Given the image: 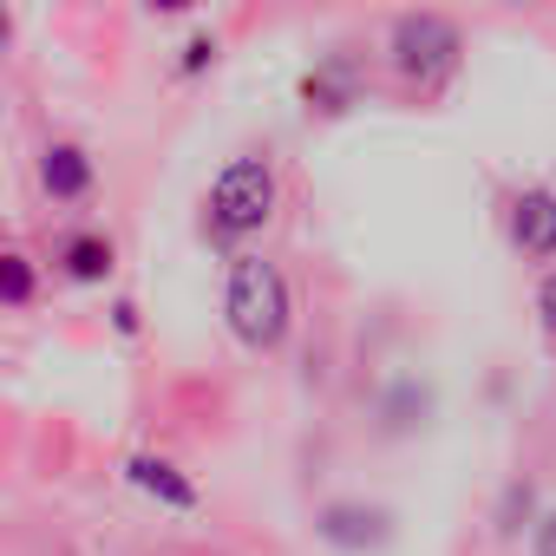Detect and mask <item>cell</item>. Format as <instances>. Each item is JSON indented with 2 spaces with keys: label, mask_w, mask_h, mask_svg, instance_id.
Instances as JSON below:
<instances>
[{
  "label": "cell",
  "mask_w": 556,
  "mask_h": 556,
  "mask_svg": "<svg viewBox=\"0 0 556 556\" xmlns=\"http://www.w3.org/2000/svg\"><path fill=\"white\" fill-rule=\"evenodd\" d=\"M223 315H229V334L255 354L282 348L289 341V321H295V302H289V282L268 255H236L229 262V289H223Z\"/></svg>",
  "instance_id": "1"
},
{
  "label": "cell",
  "mask_w": 556,
  "mask_h": 556,
  "mask_svg": "<svg viewBox=\"0 0 556 556\" xmlns=\"http://www.w3.org/2000/svg\"><path fill=\"white\" fill-rule=\"evenodd\" d=\"M275 203H282V177H275V164H268V157H229L223 177L210 184L203 216H210V229H216L223 242H242V236L268 229Z\"/></svg>",
  "instance_id": "2"
},
{
  "label": "cell",
  "mask_w": 556,
  "mask_h": 556,
  "mask_svg": "<svg viewBox=\"0 0 556 556\" xmlns=\"http://www.w3.org/2000/svg\"><path fill=\"white\" fill-rule=\"evenodd\" d=\"M387 60H393V73H400L406 86L439 92V86L458 73V60H465V34H458V21L419 8V14H400V21H393V34H387Z\"/></svg>",
  "instance_id": "3"
},
{
  "label": "cell",
  "mask_w": 556,
  "mask_h": 556,
  "mask_svg": "<svg viewBox=\"0 0 556 556\" xmlns=\"http://www.w3.org/2000/svg\"><path fill=\"white\" fill-rule=\"evenodd\" d=\"M510 242L530 262H556V190L549 184H530L510 203Z\"/></svg>",
  "instance_id": "4"
},
{
  "label": "cell",
  "mask_w": 556,
  "mask_h": 556,
  "mask_svg": "<svg viewBox=\"0 0 556 556\" xmlns=\"http://www.w3.org/2000/svg\"><path fill=\"white\" fill-rule=\"evenodd\" d=\"M321 536H328L334 549H380V543L393 536V523H387V510H374V504H328V510H321Z\"/></svg>",
  "instance_id": "5"
},
{
  "label": "cell",
  "mask_w": 556,
  "mask_h": 556,
  "mask_svg": "<svg viewBox=\"0 0 556 556\" xmlns=\"http://www.w3.org/2000/svg\"><path fill=\"white\" fill-rule=\"evenodd\" d=\"M92 157L79 151V144H47L40 151V184H47V197L53 203H79L86 190H92Z\"/></svg>",
  "instance_id": "6"
},
{
  "label": "cell",
  "mask_w": 556,
  "mask_h": 556,
  "mask_svg": "<svg viewBox=\"0 0 556 556\" xmlns=\"http://www.w3.org/2000/svg\"><path fill=\"white\" fill-rule=\"evenodd\" d=\"M125 478L144 491V497H157V504H170V510H197V484L170 465V458H151V452H138V458H125Z\"/></svg>",
  "instance_id": "7"
},
{
  "label": "cell",
  "mask_w": 556,
  "mask_h": 556,
  "mask_svg": "<svg viewBox=\"0 0 556 556\" xmlns=\"http://www.w3.org/2000/svg\"><path fill=\"white\" fill-rule=\"evenodd\" d=\"M60 268L73 275V282H105V275H112V236H99V229L66 236L60 242Z\"/></svg>",
  "instance_id": "8"
},
{
  "label": "cell",
  "mask_w": 556,
  "mask_h": 556,
  "mask_svg": "<svg viewBox=\"0 0 556 556\" xmlns=\"http://www.w3.org/2000/svg\"><path fill=\"white\" fill-rule=\"evenodd\" d=\"M302 99H308V112H348L354 105V66L348 60H328V66H315L308 79H302Z\"/></svg>",
  "instance_id": "9"
},
{
  "label": "cell",
  "mask_w": 556,
  "mask_h": 556,
  "mask_svg": "<svg viewBox=\"0 0 556 556\" xmlns=\"http://www.w3.org/2000/svg\"><path fill=\"white\" fill-rule=\"evenodd\" d=\"M0 295H8V308H27V302H34V262H27V255H8V262H0Z\"/></svg>",
  "instance_id": "10"
},
{
  "label": "cell",
  "mask_w": 556,
  "mask_h": 556,
  "mask_svg": "<svg viewBox=\"0 0 556 556\" xmlns=\"http://www.w3.org/2000/svg\"><path fill=\"white\" fill-rule=\"evenodd\" d=\"M530 504H536V491H530V484H510L504 504H497V536H517L523 517H530Z\"/></svg>",
  "instance_id": "11"
},
{
  "label": "cell",
  "mask_w": 556,
  "mask_h": 556,
  "mask_svg": "<svg viewBox=\"0 0 556 556\" xmlns=\"http://www.w3.org/2000/svg\"><path fill=\"white\" fill-rule=\"evenodd\" d=\"M536 315H543V334L556 341V268L543 275V289H536Z\"/></svg>",
  "instance_id": "12"
},
{
  "label": "cell",
  "mask_w": 556,
  "mask_h": 556,
  "mask_svg": "<svg viewBox=\"0 0 556 556\" xmlns=\"http://www.w3.org/2000/svg\"><path fill=\"white\" fill-rule=\"evenodd\" d=\"M530 549H536V556H556V510H543V517H536V536H530Z\"/></svg>",
  "instance_id": "13"
},
{
  "label": "cell",
  "mask_w": 556,
  "mask_h": 556,
  "mask_svg": "<svg viewBox=\"0 0 556 556\" xmlns=\"http://www.w3.org/2000/svg\"><path fill=\"white\" fill-rule=\"evenodd\" d=\"M210 60H216V40H190L184 47V73H203Z\"/></svg>",
  "instance_id": "14"
},
{
  "label": "cell",
  "mask_w": 556,
  "mask_h": 556,
  "mask_svg": "<svg viewBox=\"0 0 556 556\" xmlns=\"http://www.w3.org/2000/svg\"><path fill=\"white\" fill-rule=\"evenodd\" d=\"M157 14H184V8H197V0H151Z\"/></svg>",
  "instance_id": "15"
}]
</instances>
